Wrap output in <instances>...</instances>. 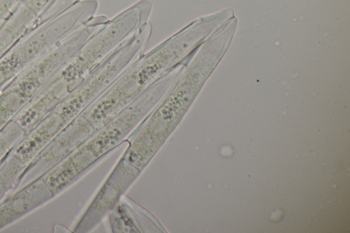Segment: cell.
Wrapping results in <instances>:
<instances>
[{"mask_svg": "<svg viewBox=\"0 0 350 233\" xmlns=\"http://www.w3.org/2000/svg\"><path fill=\"white\" fill-rule=\"evenodd\" d=\"M217 23L215 16L200 17L145 51L75 119L76 122L88 135L94 133L165 75L185 64Z\"/></svg>", "mask_w": 350, "mask_h": 233, "instance_id": "1", "label": "cell"}, {"mask_svg": "<svg viewBox=\"0 0 350 233\" xmlns=\"http://www.w3.org/2000/svg\"><path fill=\"white\" fill-rule=\"evenodd\" d=\"M220 49L204 42L183 68L167 93L137 127V138H165L180 122L215 66Z\"/></svg>", "mask_w": 350, "mask_h": 233, "instance_id": "2", "label": "cell"}, {"mask_svg": "<svg viewBox=\"0 0 350 233\" xmlns=\"http://www.w3.org/2000/svg\"><path fill=\"white\" fill-rule=\"evenodd\" d=\"M54 197L44 181L38 179L0 202V230Z\"/></svg>", "mask_w": 350, "mask_h": 233, "instance_id": "3", "label": "cell"}, {"mask_svg": "<svg viewBox=\"0 0 350 233\" xmlns=\"http://www.w3.org/2000/svg\"><path fill=\"white\" fill-rule=\"evenodd\" d=\"M25 167L23 162L12 154L0 163V202L13 192Z\"/></svg>", "mask_w": 350, "mask_h": 233, "instance_id": "4", "label": "cell"}, {"mask_svg": "<svg viewBox=\"0 0 350 233\" xmlns=\"http://www.w3.org/2000/svg\"><path fill=\"white\" fill-rule=\"evenodd\" d=\"M25 131L14 120L0 131V163L23 139Z\"/></svg>", "mask_w": 350, "mask_h": 233, "instance_id": "5", "label": "cell"}]
</instances>
